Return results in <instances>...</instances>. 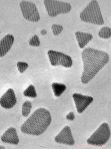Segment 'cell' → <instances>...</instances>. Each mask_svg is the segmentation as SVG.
I'll use <instances>...</instances> for the list:
<instances>
[{
    "mask_svg": "<svg viewBox=\"0 0 111 149\" xmlns=\"http://www.w3.org/2000/svg\"><path fill=\"white\" fill-rule=\"evenodd\" d=\"M81 56L83 71L81 82L87 84L108 63L109 55L105 52L88 47L83 50Z\"/></svg>",
    "mask_w": 111,
    "mask_h": 149,
    "instance_id": "cell-1",
    "label": "cell"
},
{
    "mask_svg": "<svg viewBox=\"0 0 111 149\" xmlns=\"http://www.w3.org/2000/svg\"><path fill=\"white\" fill-rule=\"evenodd\" d=\"M50 112L44 108L37 109L22 125L21 130L25 134L39 136L43 134L51 124Z\"/></svg>",
    "mask_w": 111,
    "mask_h": 149,
    "instance_id": "cell-2",
    "label": "cell"
},
{
    "mask_svg": "<svg viewBox=\"0 0 111 149\" xmlns=\"http://www.w3.org/2000/svg\"><path fill=\"white\" fill-rule=\"evenodd\" d=\"M82 21L88 23L102 25L104 21L101 11L99 5L96 1H93L83 10L80 15Z\"/></svg>",
    "mask_w": 111,
    "mask_h": 149,
    "instance_id": "cell-3",
    "label": "cell"
},
{
    "mask_svg": "<svg viewBox=\"0 0 111 149\" xmlns=\"http://www.w3.org/2000/svg\"><path fill=\"white\" fill-rule=\"evenodd\" d=\"M111 132L108 124L103 123L87 141L88 144L100 146L105 145L110 138Z\"/></svg>",
    "mask_w": 111,
    "mask_h": 149,
    "instance_id": "cell-4",
    "label": "cell"
},
{
    "mask_svg": "<svg viewBox=\"0 0 111 149\" xmlns=\"http://www.w3.org/2000/svg\"><path fill=\"white\" fill-rule=\"evenodd\" d=\"M44 4L48 15L51 17H56L61 14L68 13L72 8L69 3L58 1L46 0Z\"/></svg>",
    "mask_w": 111,
    "mask_h": 149,
    "instance_id": "cell-5",
    "label": "cell"
},
{
    "mask_svg": "<svg viewBox=\"0 0 111 149\" xmlns=\"http://www.w3.org/2000/svg\"><path fill=\"white\" fill-rule=\"evenodd\" d=\"M22 15L26 20L32 22H37L40 19L39 12L36 5L27 1H22L20 3Z\"/></svg>",
    "mask_w": 111,
    "mask_h": 149,
    "instance_id": "cell-6",
    "label": "cell"
},
{
    "mask_svg": "<svg viewBox=\"0 0 111 149\" xmlns=\"http://www.w3.org/2000/svg\"><path fill=\"white\" fill-rule=\"evenodd\" d=\"M48 55L50 63L53 66L60 65L69 68L72 67L73 65L71 57L61 52L49 50Z\"/></svg>",
    "mask_w": 111,
    "mask_h": 149,
    "instance_id": "cell-7",
    "label": "cell"
},
{
    "mask_svg": "<svg viewBox=\"0 0 111 149\" xmlns=\"http://www.w3.org/2000/svg\"><path fill=\"white\" fill-rule=\"evenodd\" d=\"M72 97L75 103L77 112L82 113L93 101L92 97L85 96L79 93H74Z\"/></svg>",
    "mask_w": 111,
    "mask_h": 149,
    "instance_id": "cell-8",
    "label": "cell"
},
{
    "mask_svg": "<svg viewBox=\"0 0 111 149\" xmlns=\"http://www.w3.org/2000/svg\"><path fill=\"white\" fill-rule=\"evenodd\" d=\"M55 141L58 143L73 146L75 143L72 130L68 126H65L60 132L55 137Z\"/></svg>",
    "mask_w": 111,
    "mask_h": 149,
    "instance_id": "cell-9",
    "label": "cell"
},
{
    "mask_svg": "<svg viewBox=\"0 0 111 149\" xmlns=\"http://www.w3.org/2000/svg\"><path fill=\"white\" fill-rule=\"evenodd\" d=\"M17 100L14 91L8 89L0 98V104L3 108L10 109L15 106Z\"/></svg>",
    "mask_w": 111,
    "mask_h": 149,
    "instance_id": "cell-10",
    "label": "cell"
},
{
    "mask_svg": "<svg viewBox=\"0 0 111 149\" xmlns=\"http://www.w3.org/2000/svg\"><path fill=\"white\" fill-rule=\"evenodd\" d=\"M14 37L11 34L7 35L0 41V58L5 56L12 46Z\"/></svg>",
    "mask_w": 111,
    "mask_h": 149,
    "instance_id": "cell-11",
    "label": "cell"
},
{
    "mask_svg": "<svg viewBox=\"0 0 111 149\" xmlns=\"http://www.w3.org/2000/svg\"><path fill=\"white\" fill-rule=\"evenodd\" d=\"M1 141L4 143L17 145L19 142L16 129L11 127L6 131L1 136Z\"/></svg>",
    "mask_w": 111,
    "mask_h": 149,
    "instance_id": "cell-12",
    "label": "cell"
},
{
    "mask_svg": "<svg viewBox=\"0 0 111 149\" xmlns=\"http://www.w3.org/2000/svg\"><path fill=\"white\" fill-rule=\"evenodd\" d=\"M75 36L79 47L84 48L88 42L93 39L91 34L77 31L75 33Z\"/></svg>",
    "mask_w": 111,
    "mask_h": 149,
    "instance_id": "cell-13",
    "label": "cell"
},
{
    "mask_svg": "<svg viewBox=\"0 0 111 149\" xmlns=\"http://www.w3.org/2000/svg\"><path fill=\"white\" fill-rule=\"evenodd\" d=\"M55 96L59 97L66 89V86L65 85L58 83H53L52 85Z\"/></svg>",
    "mask_w": 111,
    "mask_h": 149,
    "instance_id": "cell-14",
    "label": "cell"
},
{
    "mask_svg": "<svg viewBox=\"0 0 111 149\" xmlns=\"http://www.w3.org/2000/svg\"><path fill=\"white\" fill-rule=\"evenodd\" d=\"M99 36L101 38L107 39L109 38L111 36L110 28L104 27L101 29L99 32Z\"/></svg>",
    "mask_w": 111,
    "mask_h": 149,
    "instance_id": "cell-15",
    "label": "cell"
},
{
    "mask_svg": "<svg viewBox=\"0 0 111 149\" xmlns=\"http://www.w3.org/2000/svg\"><path fill=\"white\" fill-rule=\"evenodd\" d=\"M32 107V103L30 101H26L24 102L22 105V113L24 117L28 116L30 113Z\"/></svg>",
    "mask_w": 111,
    "mask_h": 149,
    "instance_id": "cell-16",
    "label": "cell"
},
{
    "mask_svg": "<svg viewBox=\"0 0 111 149\" xmlns=\"http://www.w3.org/2000/svg\"><path fill=\"white\" fill-rule=\"evenodd\" d=\"M23 95L26 97L31 98H36L37 96L35 88L32 85H30L25 91Z\"/></svg>",
    "mask_w": 111,
    "mask_h": 149,
    "instance_id": "cell-17",
    "label": "cell"
},
{
    "mask_svg": "<svg viewBox=\"0 0 111 149\" xmlns=\"http://www.w3.org/2000/svg\"><path fill=\"white\" fill-rule=\"evenodd\" d=\"M63 29L62 26L57 24H54L52 27L53 33L55 36L59 35L63 31Z\"/></svg>",
    "mask_w": 111,
    "mask_h": 149,
    "instance_id": "cell-18",
    "label": "cell"
},
{
    "mask_svg": "<svg viewBox=\"0 0 111 149\" xmlns=\"http://www.w3.org/2000/svg\"><path fill=\"white\" fill-rule=\"evenodd\" d=\"M29 44L31 46L39 47L40 45L41 42L39 38L37 35H34L30 39Z\"/></svg>",
    "mask_w": 111,
    "mask_h": 149,
    "instance_id": "cell-19",
    "label": "cell"
},
{
    "mask_svg": "<svg viewBox=\"0 0 111 149\" xmlns=\"http://www.w3.org/2000/svg\"><path fill=\"white\" fill-rule=\"evenodd\" d=\"M28 67V64L25 62H19L17 63V67L21 73H23L25 72Z\"/></svg>",
    "mask_w": 111,
    "mask_h": 149,
    "instance_id": "cell-20",
    "label": "cell"
},
{
    "mask_svg": "<svg viewBox=\"0 0 111 149\" xmlns=\"http://www.w3.org/2000/svg\"><path fill=\"white\" fill-rule=\"evenodd\" d=\"M66 118L67 120L71 121H72L75 119V116L73 112H71L68 115L66 116Z\"/></svg>",
    "mask_w": 111,
    "mask_h": 149,
    "instance_id": "cell-21",
    "label": "cell"
},
{
    "mask_svg": "<svg viewBox=\"0 0 111 149\" xmlns=\"http://www.w3.org/2000/svg\"><path fill=\"white\" fill-rule=\"evenodd\" d=\"M41 34L42 35H45L47 34V31L46 30H45V29H43V30L41 31Z\"/></svg>",
    "mask_w": 111,
    "mask_h": 149,
    "instance_id": "cell-22",
    "label": "cell"
},
{
    "mask_svg": "<svg viewBox=\"0 0 111 149\" xmlns=\"http://www.w3.org/2000/svg\"><path fill=\"white\" fill-rule=\"evenodd\" d=\"M0 149H5V147L2 146H0Z\"/></svg>",
    "mask_w": 111,
    "mask_h": 149,
    "instance_id": "cell-23",
    "label": "cell"
}]
</instances>
